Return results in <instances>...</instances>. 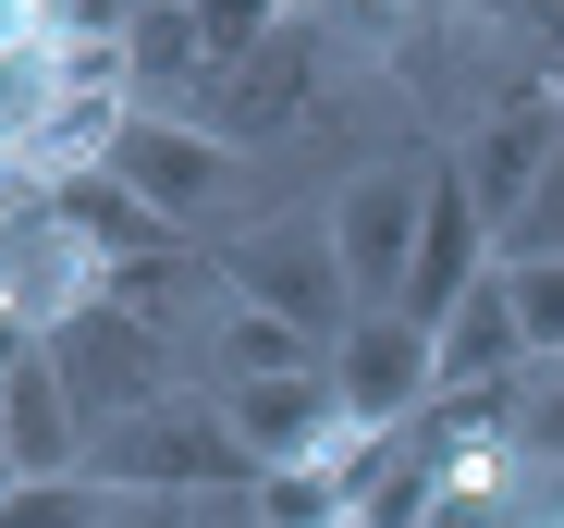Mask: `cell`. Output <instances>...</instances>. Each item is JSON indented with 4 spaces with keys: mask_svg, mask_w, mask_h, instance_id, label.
Masks as SVG:
<instances>
[{
    "mask_svg": "<svg viewBox=\"0 0 564 528\" xmlns=\"http://www.w3.org/2000/svg\"><path fill=\"white\" fill-rule=\"evenodd\" d=\"M552 160H564V74H528L516 99H491L454 136V172H466V197L491 209V234H516V209L552 185Z\"/></svg>",
    "mask_w": 564,
    "mask_h": 528,
    "instance_id": "cell-5",
    "label": "cell"
},
{
    "mask_svg": "<svg viewBox=\"0 0 564 528\" xmlns=\"http://www.w3.org/2000/svg\"><path fill=\"white\" fill-rule=\"evenodd\" d=\"M430 185H442V148H393V160H356V172H344V197L319 209L332 246H344L356 308H405L417 246H430Z\"/></svg>",
    "mask_w": 564,
    "mask_h": 528,
    "instance_id": "cell-2",
    "label": "cell"
},
{
    "mask_svg": "<svg viewBox=\"0 0 564 528\" xmlns=\"http://www.w3.org/2000/svg\"><path fill=\"white\" fill-rule=\"evenodd\" d=\"M356 528H368V516H356Z\"/></svg>",
    "mask_w": 564,
    "mask_h": 528,
    "instance_id": "cell-17",
    "label": "cell"
},
{
    "mask_svg": "<svg viewBox=\"0 0 564 528\" xmlns=\"http://www.w3.org/2000/svg\"><path fill=\"white\" fill-rule=\"evenodd\" d=\"M221 406H234V430H246L258 479H270V467H319V455L356 443V418H344V381H332V369H307V381H234Z\"/></svg>",
    "mask_w": 564,
    "mask_h": 528,
    "instance_id": "cell-9",
    "label": "cell"
},
{
    "mask_svg": "<svg viewBox=\"0 0 564 528\" xmlns=\"http://www.w3.org/2000/svg\"><path fill=\"white\" fill-rule=\"evenodd\" d=\"M307 369H319V344H307L295 320L221 295V394H234V381H307Z\"/></svg>",
    "mask_w": 564,
    "mask_h": 528,
    "instance_id": "cell-12",
    "label": "cell"
},
{
    "mask_svg": "<svg viewBox=\"0 0 564 528\" xmlns=\"http://www.w3.org/2000/svg\"><path fill=\"white\" fill-rule=\"evenodd\" d=\"M111 172L172 222V234H197L221 197H234V136H209V123H184V111H135L123 123V148H111Z\"/></svg>",
    "mask_w": 564,
    "mask_h": 528,
    "instance_id": "cell-7",
    "label": "cell"
},
{
    "mask_svg": "<svg viewBox=\"0 0 564 528\" xmlns=\"http://www.w3.org/2000/svg\"><path fill=\"white\" fill-rule=\"evenodd\" d=\"M319 74H332V37L307 25V13H282V37L221 86V111H209V136H234V148H258V136H282L307 99H319Z\"/></svg>",
    "mask_w": 564,
    "mask_h": 528,
    "instance_id": "cell-10",
    "label": "cell"
},
{
    "mask_svg": "<svg viewBox=\"0 0 564 528\" xmlns=\"http://www.w3.org/2000/svg\"><path fill=\"white\" fill-rule=\"evenodd\" d=\"M111 528H209V504H172V492H111Z\"/></svg>",
    "mask_w": 564,
    "mask_h": 528,
    "instance_id": "cell-16",
    "label": "cell"
},
{
    "mask_svg": "<svg viewBox=\"0 0 564 528\" xmlns=\"http://www.w3.org/2000/svg\"><path fill=\"white\" fill-rule=\"evenodd\" d=\"M516 455L528 467H564V357L540 381H516Z\"/></svg>",
    "mask_w": 564,
    "mask_h": 528,
    "instance_id": "cell-14",
    "label": "cell"
},
{
    "mask_svg": "<svg viewBox=\"0 0 564 528\" xmlns=\"http://www.w3.org/2000/svg\"><path fill=\"white\" fill-rule=\"evenodd\" d=\"M552 528H564V516H552Z\"/></svg>",
    "mask_w": 564,
    "mask_h": 528,
    "instance_id": "cell-18",
    "label": "cell"
},
{
    "mask_svg": "<svg viewBox=\"0 0 564 528\" xmlns=\"http://www.w3.org/2000/svg\"><path fill=\"white\" fill-rule=\"evenodd\" d=\"M86 479L99 492H172V504H234V492H258V455H246L221 394H172V406L99 430L86 443Z\"/></svg>",
    "mask_w": 564,
    "mask_h": 528,
    "instance_id": "cell-1",
    "label": "cell"
},
{
    "mask_svg": "<svg viewBox=\"0 0 564 528\" xmlns=\"http://www.w3.org/2000/svg\"><path fill=\"white\" fill-rule=\"evenodd\" d=\"M50 357H62V381H74V406H86V443L184 394V381H172V332H160L148 308H123V295H99L86 320H62Z\"/></svg>",
    "mask_w": 564,
    "mask_h": 528,
    "instance_id": "cell-4",
    "label": "cell"
},
{
    "mask_svg": "<svg viewBox=\"0 0 564 528\" xmlns=\"http://www.w3.org/2000/svg\"><path fill=\"white\" fill-rule=\"evenodd\" d=\"M528 258H564V160H552V185L516 209V234H503V271H528Z\"/></svg>",
    "mask_w": 564,
    "mask_h": 528,
    "instance_id": "cell-15",
    "label": "cell"
},
{
    "mask_svg": "<svg viewBox=\"0 0 564 528\" xmlns=\"http://www.w3.org/2000/svg\"><path fill=\"white\" fill-rule=\"evenodd\" d=\"M332 381H344V418H356V430L405 443V430L442 406V332L405 320V308H368V320L332 344Z\"/></svg>",
    "mask_w": 564,
    "mask_h": 528,
    "instance_id": "cell-6",
    "label": "cell"
},
{
    "mask_svg": "<svg viewBox=\"0 0 564 528\" xmlns=\"http://www.w3.org/2000/svg\"><path fill=\"white\" fill-rule=\"evenodd\" d=\"M221 295L234 308H270V320H295L307 344H344L368 308L344 283V246L332 222H258V234H221Z\"/></svg>",
    "mask_w": 564,
    "mask_h": 528,
    "instance_id": "cell-3",
    "label": "cell"
},
{
    "mask_svg": "<svg viewBox=\"0 0 564 528\" xmlns=\"http://www.w3.org/2000/svg\"><path fill=\"white\" fill-rule=\"evenodd\" d=\"M516 357H528V332H516V295H503V271H491L479 295L442 320V394H503Z\"/></svg>",
    "mask_w": 564,
    "mask_h": 528,
    "instance_id": "cell-11",
    "label": "cell"
},
{
    "mask_svg": "<svg viewBox=\"0 0 564 528\" xmlns=\"http://www.w3.org/2000/svg\"><path fill=\"white\" fill-rule=\"evenodd\" d=\"M503 295H516V332H528V369H552V357H564V258L503 271Z\"/></svg>",
    "mask_w": 564,
    "mask_h": 528,
    "instance_id": "cell-13",
    "label": "cell"
},
{
    "mask_svg": "<svg viewBox=\"0 0 564 528\" xmlns=\"http://www.w3.org/2000/svg\"><path fill=\"white\" fill-rule=\"evenodd\" d=\"M0 467H13V492L86 479V406H74L50 344H13V381H0Z\"/></svg>",
    "mask_w": 564,
    "mask_h": 528,
    "instance_id": "cell-8",
    "label": "cell"
}]
</instances>
